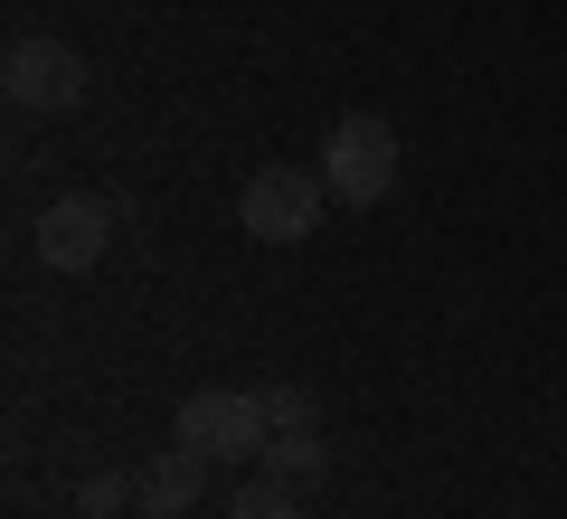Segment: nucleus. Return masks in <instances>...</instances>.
<instances>
[{
  "mask_svg": "<svg viewBox=\"0 0 567 519\" xmlns=\"http://www.w3.org/2000/svg\"><path fill=\"white\" fill-rule=\"evenodd\" d=\"M265 416H275V435H293V425H312V416H322V406H312V387L275 378V387H265Z\"/></svg>",
  "mask_w": 567,
  "mask_h": 519,
  "instance_id": "obj_9",
  "label": "nucleus"
},
{
  "mask_svg": "<svg viewBox=\"0 0 567 519\" xmlns=\"http://www.w3.org/2000/svg\"><path fill=\"white\" fill-rule=\"evenodd\" d=\"M171 444H189V454H208V463H265L275 416H265L256 387H189V397H181V425H171Z\"/></svg>",
  "mask_w": 567,
  "mask_h": 519,
  "instance_id": "obj_2",
  "label": "nucleus"
},
{
  "mask_svg": "<svg viewBox=\"0 0 567 519\" xmlns=\"http://www.w3.org/2000/svg\"><path fill=\"white\" fill-rule=\"evenodd\" d=\"M123 500H133V481H123V473H85V481H76V510H85V519H114Z\"/></svg>",
  "mask_w": 567,
  "mask_h": 519,
  "instance_id": "obj_10",
  "label": "nucleus"
},
{
  "mask_svg": "<svg viewBox=\"0 0 567 519\" xmlns=\"http://www.w3.org/2000/svg\"><path fill=\"white\" fill-rule=\"evenodd\" d=\"M227 519H303V500H293V481L265 473V481H246V491L227 500Z\"/></svg>",
  "mask_w": 567,
  "mask_h": 519,
  "instance_id": "obj_8",
  "label": "nucleus"
},
{
  "mask_svg": "<svg viewBox=\"0 0 567 519\" xmlns=\"http://www.w3.org/2000/svg\"><path fill=\"white\" fill-rule=\"evenodd\" d=\"M39 264L48 274H95L104 246H114V199H95V189H66V199L39 208Z\"/></svg>",
  "mask_w": 567,
  "mask_h": 519,
  "instance_id": "obj_5",
  "label": "nucleus"
},
{
  "mask_svg": "<svg viewBox=\"0 0 567 519\" xmlns=\"http://www.w3.org/2000/svg\"><path fill=\"white\" fill-rule=\"evenodd\" d=\"M322 180L341 208H379L398 189V123L388 114H341L322 142Z\"/></svg>",
  "mask_w": 567,
  "mask_h": 519,
  "instance_id": "obj_3",
  "label": "nucleus"
},
{
  "mask_svg": "<svg viewBox=\"0 0 567 519\" xmlns=\"http://www.w3.org/2000/svg\"><path fill=\"white\" fill-rule=\"evenodd\" d=\"M199 491H208V454H189V444H171V454H152L133 473V510H152V519H189Z\"/></svg>",
  "mask_w": 567,
  "mask_h": 519,
  "instance_id": "obj_6",
  "label": "nucleus"
},
{
  "mask_svg": "<svg viewBox=\"0 0 567 519\" xmlns=\"http://www.w3.org/2000/svg\"><path fill=\"white\" fill-rule=\"evenodd\" d=\"M322 208H331V180L303 170V160H265V170H246V189H237V227L256 246H303L312 227H322Z\"/></svg>",
  "mask_w": 567,
  "mask_h": 519,
  "instance_id": "obj_1",
  "label": "nucleus"
},
{
  "mask_svg": "<svg viewBox=\"0 0 567 519\" xmlns=\"http://www.w3.org/2000/svg\"><path fill=\"white\" fill-rule=\"evenodd\" d=\"M85 85L95 76H85V58L66 39H20L10 58H0V95L20 104V114H76Z\"/></svg>",
  "mask_w": 567,
  "mask_h": 519,
  "instance_id": "obj_4",
  "label": "nucleus"
},
{
  "mask_svg": "<svg viewBox=\"0 0 567 519\" xmlns=\"http://www.w3.org/2000/svg\"><path fill=\"white\" fill-rule=\"evenodd\" d=\"M265 473H275V481H322L331 473V444L312 435V425H293V435L265 444Z\"/></svg>",
  "mask_w": 567,
  "mask_h": 519,
  "instance_id": "obj_7",
  "label": "nucleus"
}]
</instances>
